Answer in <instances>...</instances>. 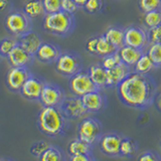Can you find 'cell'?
I'll return each instance as SVG.
<instances>
[{"instance_id": "obj_32", "label": "cell", "mask_w": 161, "mask_h": 161, "mask_svg": "<svg viewBox=\"0 0 161 161\" xmlns=\"http://www.w3.org/2000/svg\"><path fill=\"white\" fill-rule=\"evenodd\" d=\"M121 63V58H120V55L118 53V52H116L114 53H111L109 55H106V57L102 58V62H101V64L106 69H113L115 67L119 65Z\"/></svg>"}, {"instance_id": "obj_18", "label": "cell", "mask_w": 161, "mask_h": 161, "mask_svg": "<svg viewBox=\"0 0 161 161\" xmlns=\"http://www.w3.org/2000/svg\"><path fill=\"white\" fill-rule=\"evenodd\" d=\"M17 40L18 43L22 47H24L27 52L32 54H35L36 50L40 47V44L43 42L42 36L36 31H34V30H30L27 33H25L22 36L17 38Z\"/></svg>"}, {"instance_id": "obj_2", "label": "cell", "mask_w": 161, "mask_h": 161, "mask_svg": "<svg viewBox=\"0 0 161 161\" xmlns=\"http://www.w3.org/2000/svg\"><path fill=\"white\" fill-rule=\"evenodd\" d=\"M36 126L42 135L58 138L68 131L69 120L64 117L58 107H42L37 114Z\"/></svg>"}, {"instance_id": "obj_15", "label": "cell", "mask_w": 161, "mask_h": 161, "mask_svg": "<svg viewBox=\"0 0 161 161\" xmlns=\"http://www.w3.org/2000/svg\"><path fill=\"white\" fill-rule=\"evenodd\" d=\"M63 50L57 43L43 42L35 53V59L44 64H52L57 62V59Z\"/></svg>"}, {"instance_id": "obj_39", "label": "cell", "mask_w": 161, "mask_h": 161, "mask_svg": "<svg viewBox=\"0 0 161 161\" xmlns=\"http://www.w3.org/2000/svg\"><path fill=\"white\" fill-rule=\"evenodd\" d=\"M79 9L80 7L73 0H62V10H64V11L75 14Z\"/></svg>"}, {"instance_id": "obj_33", "label": "cell", "mask_w": 161, "mask_h": 161, "mask_svg": "<svg viewBox=\"0 0 161 161\" xmlns=\"http://www.w3.org/2000/svg\"><path fill=\"white\" fill-rule=\"evenodd\" d=\"M138 7L141 12L146 13L161 8L160 0H138Z\"/></svg>"}, {"instance_id": "obj_14", "label": "cell", "mask_w": 161, "mask_h": 161, "mask_svg": "<svg viewBox=\"0 0 161 161\" xmlns=\"http://www.w3.org/2000/svg\"><path fill=\"white\" fill-rule=\"evenodd\" d=\"M6 59L8 64L10 65V68H15V67L29 68L34 63L35 57L34 54L30 53L19 43H17L11 52L9 53Z\"/></svg>"}, {"instance_id": "obj_31", "label": "cell", "mask_w": 161, "mask_h": 161, "mask_svg": "<svg viewBox=\"0 0 161 161\" xmlns=\"http://www.w3.org/2000/svg\"><path fill=\"white\" fill-rule=\"evenodd\" d=\"M105 6L104 0H88L86 4L84 5L83 9L88 14H98L103 11Z\"/></svg>"}, {"instance_id": "obj_11", "label": "cell", "mask_w": 161, "mask_h": 161, "mask_svg": "<svg viewBox=\"0 0 161 161\" xmlns=\"http://www.w3.org/2000/svg\"><path fill=\"white\" fill-rule=\"evenodd\" d=\"M45 80L37 75L31 74L19 91L20 96L29 102H38Z\"/></svg>"}, {"instance_id": "obj_26", "label": "cell", "mask_w": 161, "mask_h": 161, "mask_svg": "<svg viewBox=\"0 0 161 161\" xmlns=\"http://www.w3.org/2000/svg\"><path fill=\"white\" fill-rule=\"evenodd\" d=\"M116 52H118V49L115 48L103 34L99 35L97 40V45H96V57L102 58L106 57V55H109Z\"/></svg>"}, {"instance_id": "obj_27", "label": "cell", "mask_w": 161, "mask_h": 161, "mask_svg": "<svg viewBox=\"0 0 161 161\" xmlns=\"http://www.w3.org/2000/svg\"><path fill=\"white\" fill-rule=\"evenodd\" d=\"M133 68H134V72L143 74V75H147L153 69H155L152 60L150 59V58L148 57V54L146 53H144L141 55L140 58L137 60V63L135 64Z\"/></svg>"}, {"instance_id": "obj_13", "label": "cell", "mask_w": 161, "mask_h": 161, "mask_svg": "<svg viewBox=\"0 0 161 161\" xmlns=\"http://www.w3.org/2000/svg\"><path fill=\"white\" fill-rule=\"evenodd\" d=\"M122 137L123 135L116 132L103 134L98 141L100 151L107 157H119V148Z\"/></svg>"}, {"instance_id": "obj_21", "label": "cell", "mask_w": 161, "mask_h": 161, "mask_svg": "<svg viewBox=\"0 0 161 161\" xmlns=\"http://www.w3.org/2000/svg\"><path fill=\"white\" fill-rule=\"evenodd\" d=\"M103 35L115 48L120 49L125 45V28L123 27L112 25L106 29Z\"/></svg>"}, {"instance_id": "obj_1", "label": "cell", "mask_w": 161, "mask_h": 161, "mask_svg": "<svg viewBox=\"0 0 161 161\" xmlns=\"http://www.w3.org/2000/svg\"><path fill=\"white\" fill-rule=\"evenodd\" d=\"M115 89L120 102L136 110L151 107L157 98V84L148 74L130 72Z\"/></svg>"}, {"instance_id": "obj_47", "label": "cell", "mask_w": 161, "mask_h": 161, "mask_svg": "<svg viewBox=\"0 0 161 161\" xmlns=\"http://www.w3.org/2000/svg\"><path fill=\"white\" fill-rule=\"evenodd\" d=\"M160 147H161V145H160Z\"/></svg>"}, {"instance_id": "obj_40", "label": "cell", "mask_w": 161, "mask_h": 161, "mask_svg": "<svg viewBox=\"0 0 161 161\" xmlns=\"http://www.w3.org/2000/svg\"><path fill=\"white\" fill-rule=\"evenodd\" d=\"M69 161H96L93 153L91 154H79L75 156H69Z\"/></svg>"}, {"instance_id": "obj_45", "label": "cell", "mask_w": 161, "mask_h": 161, "mask_svg": "<svg viewBox=\"0 0 161 161\" xmlns=\"http://www.w3.org/2000/svg\"><path fill=\"white\" fill-rule=\"evenodd\" d=\"M1 58H1V57H0V60H1Z\"/></svg>"}, {"instance_id": "obj_44", "label": "cell", "mask_w": 161, "mask_h": 161, "mask_svg": "<svg viewBox=\"0 0 161 161\" xmlns=\"http://www.w3.org/2000/svg\"><path fill=\"white\" fill-rule=\"evenodd\" d=\"M0 161H14L11 158H7V157H4V158H0Z\"/></svg>"}, {"instance_id": "obj_38", "label": "cell", "mask_w": 161, "mask_h": 161, "mask_svg": "<svg viewBox=\"0 0 161 161\" xmlns=\"http://www.w3.org/2000/svg\"><path fill=\"white\" fill-rule=\"evenodd\" d=\"M99 35H94V36L89 37L85 42V50L91 55H95L96 57V45H97Z\"/></svg>"}, {"instance_id": "obj_25", "label": "cell", "mask_w": 161, "mask_h": 161, "mask_svg": "<svg viewBox=\"0 0 161 161\" xmlns=\"http://www.w3.org/2000/svg\"><path fill=\"white\" fill-rule=\"evenodd\" d=\"M37 159L38 161H65V156L60 148L50 145L43 153L38 156Z\"/></svg>"}, {"instance_id": "obj_20", "label": "cell", "mask_w": 161, "mask_h": 161, "mask_svg": "<svg viewBox=\"0 0 161 161\" xmlns=\"http://www.w3.org/2000/svg\"><path fill=\"white\" fill-rule=\"evenodd\" d=\"M118 53L120 55L121 62L131 69L134 67L141 55L144 53V50L135 48L125 44L120 49H118Z\"/></svg>"}, {"instance_id": "obj_42", "label": "cell", "mask_w": 161, "mask_h": 161, "mask_svg": "<svg viewBox=\"0 0 161 161\" xmlns=\"http://www.w3.org/2000/svg\"><path fill=\"white\" fill-rule=\"evenodd\" d=\"M73 1L78 5L80 8H83L84 5L86 4V2L88 1V0H73Z\"/></svg>"}, {"instance_id": "obj_19", "label": "cell", "mask_w": 161, "mask_h": 161, "mask_svg": "<svg viewBox=\"0 0 161 161\" xmlns=\"http://www.w3.org/2000/svg\"><path fill=\"white\" fill-rule=\"evenodd\" d=\"M87 72L99 90L107 89V69L101 64V63L92 64Z\"/></svg>"}, {"instance_id": "obj_5", "label": "cell", "mask_w": 161, "mask_h": 161, "mask_svg": "<svg viewBox=\"0 0 161 161\" xmlns=\"http://www.w3.org/2000/svg\"><path fill=\"white\" fill-rule=\"evenodd\" d=\"M84 68L82 57L74 50H64L57 62L54 63V69L58 75L64 78H70Z\"/></svg>"}, {"instance_id": "obj_16", "label": "cell", "mask_w": 161, "mask_h": 161, "mask_svg": "<svg viewBox=\"0 0 161 161\" xmlns=\"http://www.w3.org/2000/svg\"><path fill=\"white\" fill-rule=\"evenodd\" d=\"M80 98L88 113H100L107 107V98L101 90L86 94Z\"/></svg>"}, {"instance_id": "obj_4", "label": "cell", "mask_w": 161, "mask_h": 161, "mask_svg": "<svg viewBox=\"0 0 161 161\" xmlns=\"http://www.w3.org/2000/svg\"><path fill=\"white\" fill-rule=\"evenodd\" d=\"M5 30L15 38H19L32 30V19L29 18L21 9L10 10L4 18Z\"/></svg>"}, {"instance_id": "obj_43", "label": "cell", "mask_w": 161, "mask_h": 161, "mask_svg": "<svg viewBox=\"0 0 161 161\" xmlns=\"http://www.w3.org/2000/svg\"><path fill=\"white\" fill-rule=\"evenodd\" d=\"M158 100V105H159V107L161 108V92L160 94H157V98H156Z\"/></svg>"}, {"instance_id": "obj_28", "label": "cell", "mask_w": 161, "mask_h": 161, "mask_svg": "<svg viewBox=\"0 0 161 161\" xmlns=\"http://www.w3.org/2000/svg\"><path fill=\"white\" fill-rule=\"evenodd\" d=\"M143 24L145 28H152L161 24V8L146 12L143 15Z\"/></svg>"}, {"instance_id": "obj_46", "label": "cell", "mask_w": 161, "mask_h": 161, "mask_svg": "<svg viewBox=\"0 0 161 161\" xmlns=\"http://www.w3.org/2000/svg\"><path fill=\"white\" fill-rule=\"evenodd\" d=\"M160 3H161V0H160Z\"/></svg>"}, {"instance_id": "obj_30", "label": "cell", "mask_w": 161, "mask_h": 161, "mask_svg": "<svg viewBox=\"0 0 161 161\" xmlns=\"http://www.w3.org/2000/svg\"><path fill=\"white\" fill-rule=\"evenodd\" d=\"M17 43V38L11 36V35L0 39V57L2 58H6L9 53Z\"/></svg>"}, {"instance_id": "obj_17", "label": "cell", "mask_w": 161, "mask_h": 161, "mask_svg": "<svg viewBox=\"0 0 161 161\" xmlns=\"http://www.w3.org/2000/svg\"><path fill=\"white\" fill-rule=\"evenodd\" d=\"M130 69H131L123 63L113 69H107V89L117 87L131 72Z\"/></svg>"}, {"instance_id": "obj_23", "label": "cell", "mask_w": 161, "mask_h": 161, "mask_svg": "<svg viewBox=\"0 0 161 161\" xmlns=\"http://www.w3.org/2000/svg\"><path fill=\"white\" fill-rule=\"evenodd\" d=\"M21 10L32 20L38 17H43L45 14L42 0H26Z\"/></svg>"}, {"instance_id": "obj_10", "label": "cell", "mask_w": 161, "mask_h": 161, "mask_svg": "<svg viewBox=\"0 0 161 161\" xmlns=\"http://www.w3.org/2000/svg\"><path fill=\"white\" fill-rule=\"evenodd\" d=\"M125 44L144 50L149 45L148 30L140 25H129L125 28Z\"/></svg>"}, {"instance_id": "obj_7", "label": "cell", "mask_w": 161, "mask_h": 161, "mask_svg": "<svg viewBox=\"0 0 161 161\" xmlns=\"http://www.w3.org/2000/svg\"><path fill=\"white\" fill-rule=\"evenodd\" d=\"M69 88L70 93L77 97H83L86 94L99 90L91 80L87 70L83 69L69 78Z\"/></svg>"}, {"instance_id": "obj_12", "label": "cell", "mask_w": 161, "mask_h": 161, "mask_svg": "<svg viewBox=\"0 0 161 161\" xmlns=\"http://www.w3.org/2000/svg\"><path fill=\"white\" fill-rule=\"evenodd\" d=\"M31 74L32 73L29 70V68H10L5 77V85L10 92L19 94L20 89Z\"/></svg>"}, {"instance_id": "obj_24", "label": "cell", "mask_w": 161, "mask_h": 161, "mask_svg": "<svg viewBox=\"0 0 161 161\" xmlns=\"http://www.w3.org/2000/svg\"><path fill=\"white\" fill-rule=\"evenodd\" d=\"M139 148L138 142L129 136H123L120 142L119 157L130 158L137 152Z\"/></svg>"}, {"instance_id": "obj_41", "label": "cell", "mask_w": 161, "mask_h": 161, "mask_svg": "<svg viewBox=\"0 0 161 161\" xmlns=\"http://www.w3.org/2000/svg\"><path fill=\"white\" fill-rule=\"evenodd\" d=\"M12 0H0V13L5 11H10L12 9Z\"/></svg>"}, {"instance_id": "obj_35", "label": "cell", "mask_w": 161, "mask_h": 161, "mask_svg": "<svg viewBox=\"0 0 161 161\" xmlns=\"http://www.w3.org/2000/svg\"><path fill=\"white\" fill-rule=\"evenodd\" d=\"M45 14L53 13L62 10V0H42Z\"/></svg>"}, {"instance_id": "obj_34", "label": "cell", "mask_w": 161, "mask_h": 161, "mask_svg": "<svg viewBox=\"0 0 161 161\" xmlns=\"http://www.w3.org/2000/svg\"><path fill=\"white\" fill-rule=\"evenodd\" d=\"M50 146L49 143H47V141H43V140H40V141H36L31 144L29 148V152L31 154L33 157H38V156L43 153L45 150H47L48 147Z\"/></svg>"}, {"instance_id": "obj_29", "label": "cell", "mask_w": 161, "mask_h": 161, "mask_svg": "<svg viewBox=\"0 0 161 161\" xmlns=\"http://www.w3.org/2000/svg\"><path fill=\"white\" fill-rule=\"evenodd\" d=\"M146 53L152 60L155 69L161 68V43H149Z\"/></svg>"}, {"instance_id": "obj_9", "label": "cell", "mask_w": 161, "mask_h": 161, "mask_svg": "<svg viewBox=\"0 0 161 161\" xmlns=\"http://www.w3.org/2000/svg\"><path fill=\"white\" fill-rule=\"evenodd\" d=\"M58 108L64 117L69 121L80 119L89 114L83 104L82 98L74 95L72 97H65Z\"/></svg>"}, {"instance_id": "obj_8", "label": "cell", "mask_w": 161, "mask_h": 161, "mask_svg": "<svg viewBox=\"0 0 161 161\" xmlns=\"http://www.w3.org/2000/svg\"><path fill=\"white\" fill-rule=\"evenodd\" d=\"M67 97L64 90L59 85L53 82H45L38 102L42 107H58Z\"/></svg>"}, {"instance_id": "obj_36", "label": "cell", "mask_w": 161, "mask_h": 161, "mask_svg": "<svg viewBox=\"0 0 161 161\" xmlns=\"http://www.w3.org/2000/svg\"><path fill=\"white\" fill-rule=\"evenodd\" d=\"M136 161H161L160 155L153 150H145L136 159Z\"/></svg>"}, {"instance_id": "obj_37", "label": "cell", "mask_w": 161, "mask_h": 161, "mask_svg": "<svg viewBox=\"0 0 161 161\" xmlns=\"http://www.w3.org/2000/svg\"><path fill=\"white\" fill-rule=\"evenodd\" d=\"M147 30L149 43H161V24L158 25V26L149 28Z\"/></svg>"}, {"instance_id": "obj_6", "label": "cell", "mask_w": 161, "mask_h": 161, "mask_svg": "<svg viewBox=\"0 0 161 161\" xmlns=\"http://www.w3.org/2000/svg\"><path fill=\"white\" fill-rule=\"evenodd\" d=\"M103 135V125L97 118L86 117L78 124L77 137L91 145L98 143Z\"/></svg>"}, {"instance_id": "obj_3", "label": "cell", "mask_w": 161, "mask_h": 161, "mask_svg": "<svg viewBox=\"0 0 161 161\" xmlns=\"http://www.w3.org/2000/svg\"><path fill=\"white\" fill-rule=\"evenodd\" d=\"M77 20L75 14L59 10L58 12L47 13L42 17V26L43 31L58 37H67L75 28Z\"/></svg>"}, {"instance_id": "obj_22", "label": "cell", "mask_w": 161, "mask_h": 161, "mask_svg": "<svg viewBox=\"0 0 161 161\" xmlns=\"http://www.w3.org/2000/svg\"><path fill=\"white\" fill-rule=\"evenodd\" d=\"M67 153L69 156H75L79 154H91L93 153V145H91L80 138L70 140L67 146Z\"/></svg>"}]
</instances>
